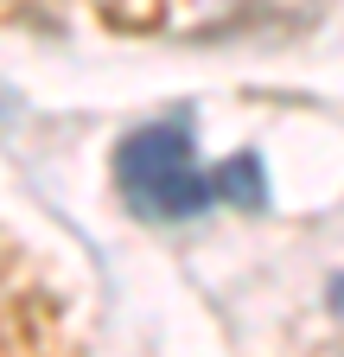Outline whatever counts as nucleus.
Returning a JSON list of instances; mask_svg holds the SVG:
<instances>
[{
	"label": "nucleus",
	"instance_id": "1",
	"mask_svg": "<svg viewBox=\"0 0 344 357\" xmlns=\"http://www.w3.org/2000/svg\"><path fill=\"white\" fill-rule=\"evenodd\" d=\"M115 192L134 217H198L217 204V172L198 166L185 121H147L115 147Z\"/></svg>",
	"mask_w": 344,
	"mask_h": 357
}]
</instances>
